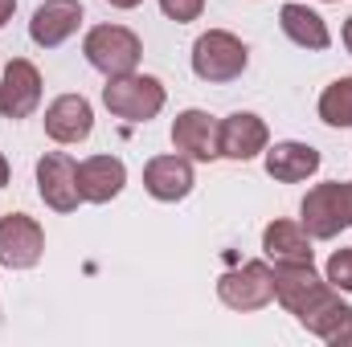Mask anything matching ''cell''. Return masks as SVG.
I'll list each match as a JSON object with an SVG mask.
<instances>
[{
	"label": "cell",
	"instance_id": "obj_22",
	"mask_svg": "<svg viewBox=\"0 0 352 347\" xmlns=\"http://www.w3.org/2000/svg\"><path fill=\"white\" fill-rule=\"evenodd\" d=\"M12 8H16V0H0V25L12 16Z\"/></svg>",
	"mask_w": 352,
	"mask_h": 347
},
{
	"label": "cell",
	"instance_id": "obj_11",
	"mask_svg": "<svg viewBox=\"0 0 352 347\" xmlns=\"http://www.w3.org/2000/svg\"><path fill=\"white\" fill-rule=\"evenodd\" d=\"M90 127H94V115H90V102L82 94H62L45 110V135L58 143H82Z\"/></svg>",
	"mask_w": 352,
	"mask_h": 347
},
{
	"label": "cell",
	"instance_id": "obj_15",
	"mask_svg": "<svg viewBox=\"0 0 352 347\" xmlns=\"http://www.w3.org/2000/svg\"><path fill=\"white\" fill-rule=\"evenodd\" d=\"M144 188L156 200H184L192 192V168L188 156H160L144 168Z\"/></svg>",
	"mask_w": 352,
	"mask_h": 347
},
{
	"label": "cell",
	"instance_id": "obj_12",
	"mask_svg": "<svg viewBox=\"0 0 352 347\" xmlns=\"http://www.w3.org/2000/svg\"><path fill=\"white\" fill-rule=\"evenodd\" d=\"M78 25H82V4H78V0H45V4L33 12V21H29V37H33L37 45H45V49H54V45H62Z\"/></svg>",
	"mask_w": 352,
	"mask_h": 347
},
{
	"label": "cell",
	"instance_id": "obj_14",
	"mask_svg": "<svg viewBox=\"0 0 352 347\" xmlns=\"http://www.w3.org/2000/svg\"><path fill=\"white\" fill-rule=\"evenodd\" d=\"M258 152H266V123L258 115H230L221 123V156L226 160H254Z\"/></svg>",
	"mask_w": 352,
	"mask_h": 347
},
{
	"label": "cell",
	"instance_id": "obj_3",
	"mask_svg": "<svg viewBox=\"0 0 352 347\" xmlns=\"http://www.w3.org/2000/svg\"><path fill=\"white\" fill-rule=\"evenodd\" d=\"M82 53H87V62L98 74L119 78V74H135L144 49H140V37L131 29H123V25H98V29L87 33Z\"/></svg>",
	"mask_w": 352,
	"mask_h": 347
},
{
	"label": "cell",
	"instance_id": "obj_2",
	"mask_svg": "<svg viewBox=\"0 0 352 347\" xmlns=\"http://www.w3.org/2000/svg\"><path fill=\"white\" fill-rule=\"evenodd\" d=\"M352 225V184L349 180H332V184H316L303 200V229L320 241L336 237L340 229Z\"/></svg>",
	"mask_w": 352,
	"mask_h": 347
},
{
	"label": "cell",
	"instance_id": "obj_20",
	"mask_svg": "<svg viewBox=\"0 0 352 347\" xmlns=\"http://www.w3.org/2000/svg\"><path fill=\"white\" fill-rule=\"evenodd\" d=\"M328 282L332 290H349L352 294V250H336L328 261Z\"/></svg>",
	"mask_w": 352,
	"mask_h": 347
},
{
	"label": "cell",
	"instance_id": "obj_23",
	"mask_svg": "<svg viewBox=\"0 0 352 347\" xmlns=\"http://www.w3.org/2000/svg\"><path fill=\"white\" fill-rule=\"evenodd\" d=\"M8 184V164H4V156H0V188Z\"/></svg>",
	"mask_w": 352,
	"mask_h": 347
},
{
	"label": "cell",
	"instance_id": "obj_7",
	"mask_svg": "<svg viewBox=\"0 0 352 347\" xmlns=\"http://www.w3.org/2000/svg\"><path fill=\"white\" fill-rule=\"evenodd\" d=\"M45 254V233L33 217L25 213H8L0 217V261L8 270H29Z\"/></svg>",
	"mask_w": 352,
	"mask_h": 347
},
{
	"label": "cell",
	"instance_id": "obj_18",
	"mask_svg": "<svg viewBox=\"0 0 352 347\" xmlns=\"http://www.w3.org/2000/svg\"><path fill=\"white\" fill-rule=\"evenodd\" d=\"M278 25H283V33L295 41V45H303V49H328V25L311 12V8H303V4H283V12H278Z\"/></svg>",
	"mask_w": 352,
	"mask_h": 347
},
{
	"label": "cell",
	"instance_id": "obj_16",
	"mask_svg": "<svg viewBox=\"0 0 352 347\" xmlns=\"http://www.w3.org/2000/svg\"><path fill=\"white\" fill-rule=\"evenodd\" d=\"M320 168V152L307 143H274L266 152V172L283 184H299Z\"/></svg>",
	"mask_w": 352,
	"mask_h": 347
},
{
	"label": "cell",
	"instance_id": "obj_6",
	"mask_svg": "<svg viewBox=\"0 0 352 347\" xmlns=\"http://www.w3.org/2000/svg\"><path fill=\"white\" fill-rule=\"evenodd\" d=\"M217 294L234 311H258V307H266L274 298V270H266L263 261H246L242 270L221 274Z\"/></svg>",
	"mask_w": 352,
	"mask_h": 347
},
{
	"label": "cell",
	"instance_id": "obj_17",
	"mask_svg": "<svg viewBox=\"0 0 352 347\" xmlns=\"http://www.w3.org/2000/svg\"><path fill=\"white\" fill-rule=\"evenodd\" d=\"M263 250L274 261H311V233L295 221H274L263 233Z\"/></svg>",
	"mask_w": 352,
	"mask_h": 347
},
{
	"label": "cell",
	"instance_id": "obj_10",
	"mask_svg": "<svg viewBox=\"0 0 352 347\" xmlns=\"http://www.w3.org/2000/svg\"><path fill=\"white\" fill-rule=\"evenodd\" d=\"M41 102V74L33 62L25 58H12L8 70H4V82H0V115L4 119H29Z\"/></svg>",
	"mask_w": 352,
	"mask_h": 347
},
{
	"label": "cell",
	"instance_id": "obj_4",
	"mask_svg": "<svg viewBox=\"0 0 352 347\" xmlns=\"http://www.w3.org/2000/svg\"><path fill=\"white\" fill-rule=\"evenodd\" d=\"M102 102H107L111 115H119L127 123H148L164 106V86L156 78H148V74H119V78L107 82Z\"/></svg>",
	"mask_w": 352,
	"mask_h": 347
},
{
	"label": "cell",
	"instance_id": "obj_19",
	"mask_svg": "<svg viewBox=\"0 0 352 347\" xmlns=\"http://www.w3.org/2000/svg\"><path fill=\"white\" fill-rule=\"evenodd\" d=\"M320 119L328 127H352V78H340L320 94Z\"/></svg>",
	"mask_w": 352,
	"mask_h": 347
},
{
	"label": "cell",
	"instance_id": "obj_25",
	"mask_svg": "<svg viewBox=\"0 0 352 347\" xmlns=\"http://www.w3.org/2000/svg\"><path fill=\"white\" fill-rule=\"evenodd\" d=\"M111 4H115V8H135L140 0H111Z\"/></svg>",
	"mask_w": 352,
	"mask_h": 347
},
{
	"label": "cell",
	"instance_id": "obj_24",
	"mask_svg": "<svg viewBox=\"0 0 352 347\" xmlns=\"http://www.w3.org/2000/svg\"><path fill=\"white\" fill-rule=\"evenodd\" d=\"M344 45H349V53H352V16H349V25H344Z\"/></svg>",
	"mask_w": 352,
	"mask_h": 347
},
{
	"label": "cell",
	"instance_id": "obj_5",
	"mask_svg": "<svg viewBox=\"0 0 352 347\" xmlns=\"http://www.w3.org/2000/svg\"><path fill=\"white\" fill-rule=\"evenodd\" d=\"M192 70L205 82H234L246 70V45L226 29H209L192 45Z\"/></svg>",
	"mask_w": 352,
	"mask_h": 347
},
{
	"label": "cell",
	"instance_id": "obj_13",
	"mask_svg": "<svg viewBox=\"0 0 352 347\" xmlns=\"http://www.w3.org/2000/svg\"><path fill=\"white\" fill-rule=\"evenodd\" d=\"M123 184H127V168L115 156H90L78 164V192L90 204H107L111 196L123 192Z\"/></svg>",
	"mask_w": 352,
	"mask_h": 347
},
{
	"label": "cell",
	"instance_id": "obj_8",
	"mask_svg": "<svg viewBox=\"0 0 352 347\" xmlns=\"http://www.w3.org/2000/svg\"><path fill=\"white\" fill-rule=\"evenodd\" d=\"M37 192H41V200H45L50 208H58V213H74L78 200H82L74 160L62 156V152L41 156V160H37Z\"/></svg>",
	"mask_w": 352,
	"mask_h": 347
},
{
	"label": "cell",
	"instance_id": "obj_21",
	"mask_svg": "<svg viewBox=\"0 0 352 347\" xmlns=\"http://www.w3.org/2000/svg\"><path fill=\"white\" fill-rule=\"evenodd\" d=\"M160 8L173 16V21H197L201 16V8H205V0H160Z\"/></svg>",
	"mask_w": 352,
	"mask_h": 347
},
{
	"label": "cell",
	"instance_id": "obj_1",
	"mask_svg": "<svg viewBox=\"0 0 352 347\" xmlns=\"http://www.w3.org/2000/svg\"><path fill=\"white\" fill-rule=\"evenodd\" d=\"M274 298L320 339L352 344V307L332 294V282L316 278L311 261H274Z\"/></svg>",
	"mask_w": 352,
	"mask_h": 347
},
{
	"label": "cell",
	"instance_id": "obj_9",
	"mask_svg": "<svg viewBox=\"0 0 352 347\" xmlns=\"http://www.w3.org/2000/svg\"><path fill=\"white\" fill-rule=\"evenodd\" d=\"M173 147L180 156H188V160H201V164L217 160V156H221V123H217L213 115H205V110H184V115H176Z\"/></svg>",
	"mask_w": 352,
	"mask_h": 347
}]
</instances>
